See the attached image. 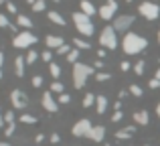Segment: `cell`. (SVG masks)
Listing matches in <instances>:
<instances>
[{"mask_svg":"<svg viewBox=\"0 0 160 146\" xmlns=\"http://www.w3.org/2000/svg\"><path fill=\"white\" fill-rule=\"evenodd\" d=\"M146 47H148V41H146L144 37L136 35V33H126L124 35L122 49H124L126 55H138V53H142Z\"/></svg>","mask_w":160,"mask_h":146,"instance_id":"cell-1","label":"cell"},{"mask_svg":"<svg viewBox=\"0 0 160 146\" xmlns=\"http://www.w3.org/2000/svg\"><path fill=\"white\" fill-rule=\"evenodd\" d=\"M93 65H87V63H75L73 65V85L75 89H83V85L87 83L89 75H93Z\"/></svg>","mask_w":160,"mask_h":146,"instance_id":"cell-2","label":"cell"},{"mask_svg":"<svg viewBox=\"0 0 160 146\" xmlns=\"http://www.w3.org/2000/svg\"><path fill=\"white\" fill-rule=\"evenodd\" d=\"M71 16H73L75 28H77V31L81 33L83 37H91V35H93L95 28H93V23H91V18H89L87 14H83V12L79 10V12H73Z\"/></svg>","mask_w":160,"mask_h":146,"instance_id":"cell-3","label":"cell"},{"mask_svg":"<svg viewBox=\"0 0 160 146\" xmlns=\"http://www.w3.org/2000/svg\"><path fill=\"white\" fill-rule=\"evenodd\" d=\"M99 45L106 49H116L118 47V35L113 31V27H106L99 33Z\"/></svg>","mask_w":160,"mask_h":146,"instance_id":"cell-4","label":"cell"},{"mask_svg":"<svg viewBox=\"0 0 160 146\" xmlns=\"http://www.w3.org/2000/svg\"><path fill=\"white\" fill-rule=\"evenodd\" d=\"M35 43H37V35H32V33H28V31L16 33V37L12 39V45H14L16 49H28Z\"/></svg>","mask_w":160,"mask_h":146,"instance_id":"cell-5","label":"cell"},{"mask_svg":"<svg viewBox=\"0 0 160 146\" xmlns=\"http://www.w3.org/2000/svg\"><path fill=\"white\" fill-rule=\"evenodd\" d=\"M138 12H140L146 20H156L160 16V6L156 2H148V0H146V2H142L140 6H138Z\"/></svg>","mask_w":160,"mask_h":146,"instance_id":"cell-6","label":"cell"},{"mask_svg":"<svg viewBox=\"0 0 160 146\" xmlns=\"http://www.w3.org/2000/svg\"><path fill=\"white\" fill-rule=\"evenodd\" d=\"M91 128H93V124H91L87 118H81V120H77V122L73 124L71 132H73V136H77V138H89Z\"/></svg>","mask_w":160,"mask_h":146,"instance_id":"cell-7","label":"cell"},{"mask_svg":"<svg viewBox=\"0 0 160 146\" xmlns=\"http://www.w3.org/2000/svg\"><path fill=\"white\" fill-rule=\"evenodd\" d=\"M132 24H134V16L132 14H120V16L113 18L112 27H113V31H116V33H128Z\"/></svg>","mask_w":160,"mask_h":146,"instance_id":"cell-8","label":"cell"},{"mask_svg":"<svg viewBox=\"0 0 160 146\" xmlns=\"http://www.w3.org/2000/svg\"><path fill=\"white\" fill-rule=\"evenodd\" d=\"M99 18L103 20H112L116 18V12H118V2L116 0H106V4L103 6H99Z\"/></svg>","mask_w":160,"mask_h":146,"instance_id":"cell-9","label":"cell"},{"mask_svg":"<svg viewBox=\"0 0 160 146\" xmlns=\"http://www.w3.org/2000/svg\"><path fill=\"white\" fill-rule=\"evenodd\" d=\"M10 102H12V106H14V108L24 110V108H27V103H28V99H27V93H24V91L12 89L10 91Z\"/></svg>","mask_w":160,"mask_h":146,"instance_id":"cell-10","label":"cell"},{"mask_svg":"<svg viewBox=\"0 0 160 146\" xmlns=\"http://www.w3.org/2000/svg\"><path fill=\"white\" fill-rule=\"evenodd\" d=\"M41 102H43V108L47 112H51V114H57L59 112V103H57V99L51 95V91H45L43 98H41Z\"/></svg>","mask_w":160,"mask_h":146,"instance_id":"cell-11","label":"cell"},{"mask_svg":"<svg viewBox=\"0 0 160 146\" xmlns=\"http://www.w3.org/2000/svg\"><path fill=\"white\" fill-rule=\"evenodd\" d=\"M132 118H134V122H136L138 126H148V122H150V116H148V112H146V110L134 112Z\"/></svg>","mask_w":160,"mask_h":146,"instance_id":"cell-12","label":"cell"},{"mask_svg":"<svg viewBox=\"0 0 160 146\" xmlns=\"http://www.w3.org/2000/svg\"><path fill=\"white\" fill-rule=\"evenodd\" d=\"M45 45H47L49 49H59V47L65 45V41H63V37H59V35H49L47 39H45Z\"/></svg>","mask_w":160,"mask_h":146,"instance_id":"cell-13","label":"cell"},{"mask_svg":"<svg viewBox=\"0 0 160 146\" xmlns=\"http://www.w3.org/2000/svg\"><path fill=\"white\" fill-rule=\"evenodd\" d=\"M103 138H106V128L103 126H93L91 128L89 140H93V142H103Z\"/></svg>","mask_w":160,"mask_h":146,"instance_id":"cell-14","label":"cell"},{"mask_svg":"<svg viewBox=\"0 0 160 146\" xmlns=\"http://www.w3.org/2000/svg\"><path fill=\"white\" fill-rule=\"evenodd\" d=\"M79 6H81V12H83V14H87L89 18H91L93 14H98V8H95L93 4L89 2V0H81V2H79Z\"/></svg>","mask_w":160,"mask_h":146,"instance_id":"cell-15","label":"cell"},{"mask_svg":"<svg viewBox=\"0 0 160 146\" xmlns=\"http://www.w3.org/2000/svg\"><path fill=\"white\" fill-rule=\"evenodd\" d=\"M95 110H98V114H103L108 110V98L103 93L95 95Z\"/></svg>","mask_w":160,"mask_h":146,"instance_id":"cell-16","label":"cell"},{"mask_svg":"<svg viewBox=\"0 0 160 146\" xmlns=\"http://www.w3.org/2000/svg\"><path fill=\"white\" fill-rule=\"evenodd\" d=\"M134 130H136L134 126H126V128H122V130H116V138L118 140H128V138H132Z\"/></svg>","mask_w":160,"mask_h":146,"instance_id":"cell-17","label":"cell"},{"mask_svg":"<svg viewBox=\"0 0 160 146\" xmlns=\"http://www.w3.org/2000/svg\"><path fill=\"white\" fill-rule=\"evenodd\" d=\"M24 67H27L24 57H16V59H14V71H16L18 77H22V75H24Z\"/></svg>","mask_w":160,"mask_h":146,"instance_id":"cell-18","label":"cell"},{"mask_svg":"<svg viewBox=\"0 0 160 146\" xmlns=\"http://www.w3.org/2000/svg\"><path fill=\"white\" fill-rule=\"evenodd\" d=\"M47 16H49V20H51V23L59 24V27H63V24H65V18H63V16L59 14L57 10H49V12H47Z\"/></svg>","mask_w":160,"mask_h":146,"instance_id":"cell-19","label":"cell"},{"mask_svg":"<svg viewBox=\"0 0 160 146\" xmlns=\"http://www.w3.org/2000/svg\"><path fill=\"white\" fill-rule=\"evenodd\" d=\"M16 23H18V27L27 28V31H28V28H32V20L28 18L27 14H18V16H16Z\"/></svg>","mask_w":160,"mask_h":146,"instance_id":"cell-20","label":"cell"},{"mask_svg":"<svg viewBox=\"0 0 160 146\" xmlns=\"http://www.w3.org/2000/svg\"><path fill=\"white\" fill-rule=\"evenodd\" d=\"M73 45H75L77 49H83V51H85V49H91L89 41H83L81 37H75V39H73Z\"/></svg>","mask_w":160,"mask_h":146,"instance_id":"cell-21","label":"cell"},{"mask_svg":"<svg viewBox=\"0 0 160 146\" xmlns=\"http://www.w3.org/2000/svg\"><path fill=\"white\" fill-rule=\"evenodd\" d=\"M18 120L22 124H37V122H39V118H37V116H31V114H20Z\"/></svg>","mask_w":160,"mask_h":146,"instance_id":"cell-22","label":"cell"},{"mask_svg":"<svg viewBox=\"0 0 160 146\" xmlns=\"http://www.w3.org/2000/svg\"><path fill=\"white\" fill-rule=\"evenodd\" d=\"M32 10L35 12H43V10H47V0H35V4H32Z\"/></svg>","mask_w":160,"mask_h":146,"instance_id":"cell-23","label":"cell"},{"mask_svg":"<svg viewBox=\"0 0 160 146\" xmlns=\"http://www.w3.org/2000/svg\"><path fill=\"white\" fill-rule=\"evenodd\" d=\"M77 59H79V49H71L69 53H67V61H69V63H77Z\"/></svg>","mask_w":160,"mask_h":146,"instance_id":"cell-24","label":"cell"},{"mask_svg":"<svg viewBox=\"0 0 160 146\" xmlns=\"http://www.w3.org/2000/svg\"><path fill=\"white\" fill-rule=\"evenodd\" d=\"M49 73H51L55 79H59V75H61V67H59L57 63H53V61H51V65H49Z\"/></svg>","mask_w":160,"mask_h":146,"instance_id":"cell-25","label":"cell"},{"mask_svg":"<svg viewBox=\"0 0 160 146\" xmlns=\"http://www.w3.org/2000/svg\"><path fill=\"white\" fill-rule=\"evenodd\" d=\"M95 103V95L93 93H85L83 95V108H89V106H93Z\"/></svg>","mask_w":160,"mask_h":146,"instance_id":"cell-26","label":"cell"},{"mask_svg":"<svg viewBox=\"0 0 160 146\" xmlns=\"http://www.w3.org/2000/svg\"><path fill=\"white\" fill-rule=\"evenodd\" d=\"M49 91H51V93H59V95H61V93H63V83H61V81H53V83H51V89H49Z\"/></svg>","mask_w":160,"mask_h":146,"instance_id":"cell-27","label":"cell"},{"mask_svg":"<svg viewBox=\"0 0 160 146\" xmlns=\"http://www.w3.org/2000/svg\"><path fill=\"white\" fill-rule=\"evenodd\" d=\"M37 57H39V55H37V51H32V49H31V51L27 53V57H24V61H27V65H32V63L37 61Z\"/></svg>","mask_w":160,"mask_h":146,"instance_id":"cell-28","label":"cell"},{"mask_svg":"<svg viewBox=\"0 0 160 146\" xmlns=\"http://www.w3.org/2000/svg\"><path fill=\"white\" fill-rule=\"evenodd\" d=\"M130 93L132 95H136V98H142V93H144V91H142V87L140 85H136V83H134V85H130Z\"/></svg>","mask_w":160,"mask_h":146,"instance_id":"cell-29","label":"cell"},{"mask_svg":"<svg viewBox=\"0 0 160 146\" xmlns=\"http://www.w3.org/2000/svg\"><path fill=\"white\" fill-rule=\"evenodd\" d=\"M144 69H146V61H138V63L134 65V73H136V75H142Z\"/></svg>","mask_w":160,"mask_h":146,"instance_id":"cell-30","label":"cell"},{"mask_svg":"<svg viewBox=\"0 0 160 146\" xmlns=\"http://www.w3.org/2000/svg\"><path fill=\"white\" fill-rule=\"evenodd\" d=\"M4 124H14V112L12 110L4 112Z\"/></svg>","mask_w":160,"mask_h":146,"instance_id":"cell-31","label":"cell"},{"mask_svg":"<svg viewBox=\"0 0 160 146\" xmlns=\"http://www.w3.org/2000/svg\"><path fill=\"white\" fill-rule=\"evenodd\" d=\"M109 77H112V75L106 73V71H98V73H95V79H98V81H108Z\"/></svg>","mask_w":160,"mask_h":146,"instance_id":"cell-32","label":"cell"},{"mask_svg":"<svg viewBox=\"0 0 160 146\" xmlns=\"http://www.w3.org/2000/svg\"><path fill=\"white\" fill-rule=\"evenodd\" d=\"M57 103H71V95L69 93H61L57 98Z\"/></svg>","mask_w":160,"mask_h":146,"instance_id":"cell-33","label":"cell"},{"mask_svg":"<svg viewBox=\"0 0 160 146\" xmlns=\"http://www.w3.org/2000/svg\"><path fill=\"white\" fill-rule=\"evenodd\" d=\"M31 83H32V87H41L43 85V77H41V75H32Z\"/></svg>","mask_w":160,"mask_h":146,"instance_id":"cell-34","label":"cell"},{"mask_svg":"<svg viewBox=\"0 0 160 146\" xmlns=\"http://www.w3.org/2000/svg\"><path fill=\"white\" fill-rule=\"evenodd\" d=\"M6 8H8V12H10V14H16V16H18V8L14 6V2H10V0H8V2H6Z\"/></svg>","mask_w":160,"mask_h":146,"instance_id":"cell-35","label":"cell"},{"mask_svg":"<svg viewBox=\"0 0 160 146\" xmlns=\"http://www.w3.org/2000/svg\"><path fill=\"white\" fill-rule=\"evenodd\" d=\"M14 130H16V124H6L4 134H6V136H12V134H14Z\"/></svg>","mask_w":160,"mask_h":146,"instance_id":"cell-36","label":"cell"},{"mask_svg":"<svg viewBox=\"0 0 160 146\" xmlns=\"http://www.w3.org/2000/svg\"><path fill=\"white\" fill-rule=\"evenodd\" d=\"M122 118H124V114H122V110H118V112H113V114H112V122H113V124H116V122H120Z\"/></svg>","mask_w":160,"mask_h":146,"instance_id":"cell-37","label":"cell"},{"mask_svg":"<svg viewBox=\"0 0 160 146\" xmlns=\"http://www.w3.org/2000/svg\"><path fill=\"white\" fill-rule=\"evenodd\" d=\"M10 27V23H8L6 14H0V28H8Z\"/></svg>","mask_w":160,"mask_h":146,"instance_id":"cell-38","label":"cell"},{"mask_svg":"<svg viewBox=\"0 0 160 146\" xmlns=\"http://www.w3.org/2000/svg\"><path fill=\"white\" fill-rule=\"evenodd\" d=\"M148 87H150V89H158V87H160V81H158L156 77H152V79L148 81Z\"/></svg>","mask_w":160,"mask_h":146,"instance_id":"cell-39","label":"cell"},{"mask_svg":"<svg viewBox=\"0 0 160 146\" xmlns=\"http://www.w3.org/2000/svg\"><path fill=\"white\" fill-rule=\"evenodd\" d=\"M69 51H71V49H69V45H63V47H59V49H57V53H59V55H67Z\"/></svg>","mask_w":160,"mask_h":146,"instance_id":"cell-40","label":"cell"},{"mask_svg":"<svg viewBox=\"0 0 160 146\" xmlns=\"http://www.w3.org/2000/svg\"><path fill=\"white\" fill-rule=\"evenodd\" d=\"M130 67H132V63H130V61H122V63H120V69H122V71H130Z\"/></svg>","mask_w":160,"mask_h":146,"instance_id":"cell-41","label":"cell"},{"mask_svg":"<svg viewBox=\"0 0 160 146\" xmlns=\"http://www.w3.org/2000/svg\"><path fill=\"white\" fill-rule=\"evenodd\" d=\"M41 57H43V61H47V63H51V51H43V55H41Z\"/></svg>","mask_w":160,"mask_h":146,"instance_id":"cell-42","label":"cell"},{"mask_svg":"<svg viewBox=\"0 0 160 146\" xmlns=\"http://www.w3.org/2000/svg\"><path fill=\"white\" fill-rule=\"evenodd\" d=\"M59 140H61V136H59V134H51V142L53 144H57Z\"/></svg>","mask_w":160,"mask_h":146,"instance_id":"cell-43","label":"cell"},{"mask_svg":"<svg viewBox=\"0 0 160 146\" xmlns=\"http://www.w3.org/2000/svg\"><path fill=\"white\" fill-rule=\"evenodd\" d=\"M106 57V49H98V59H103Z\"/></svg>","mask_w":160,"mask_h":146,"instance_id":"cell-44","label":"cell"},{"mask_svg":"<svg viewBox=\"0 0 160 146\" xmlns=\"http://www.w3.org/2000/svg\"><path fill=\"white\" fill-rule=\"evenodd\" d=\"M102 67H103L102 59H98V61H95V63H93V69H102Z\"/></svg>","mask_w":160,"mask_h":146,"instance_id":"cell-45","label":"cell"},{"mask_svg":"<svg viewBox=\"0 0 160 146\" xmlns=\"http://www.w3.org/2000/svg\"><path fill=\"white\" fill-rule=\"evenodd\" d=\"M118 110H122V102H116V103H113V112H118Z\"/></svg>","mask_w":160,"mask_h":146,"instance_id":"cell-46","label":"cell"},{"mask_svg":"<svg viewBox=\"0 0 160 146\" xmlns=\"http://www.w3.org/2000/svg\"><path fill=\"white\" fill-rule=\"evenodd\" d=\"M2 65H4V53L0 51V69H2Z\"/></svg>","mask_w":160,"mask_h":146,"instance_id":"cell-47","label":"cell"},{"mask_svg":"<svg viewBox=\"0 0 160 146\" xmlns=\"http://www.w3.org/2000/svg\"><path fill=\"white\" fill-rule=\"evenodd\" d=\"M4 126V114H0V128Z\"/></svg>","mask_w":160,"mask_h":146,"instance_id":"cell-48","label":"cell"},{"mask_svg":"<svg viewBox=\"0 0 160 146\" xmlns=\"http://www.w3.org/2000/svg\"><path fill=\"white\" fill-rule=\"evenodd\" d=\"M154 77H156V79H158V81H160V67L156 69V75H154Z\"/></svg>","mask_w":160,"mask_h":146,"instance_id":"cell-49","label":"cell"},{"mask_svg":"<svg viewBox=\"0 0 160 146\" xmlns=\"http://www.w3.org/2000/svg\"><path fill=\"white\" fill-rule=\"evenodd\" d=\"M156 114H158V118H160V102H158V106H156Z\"/></svg>","mask_w":160,"mask_h":146,"instance_id":"cell-50","label":"cell"},{"mask_svg":"<svg viewBox=\"0 0 160 146\" xmlns=\"http://www.w3.org/2000/svg\"><path fill=\"white\" fill-rule=\"evenodd\" d=\"M0 146H10V144H8V142H0Z\"/></svg>","mask_w":160,"mask_h":146,"instance_id":"cell-51","label":"cell"},{"mask_svg":"<svg viewBox=\"0 0 160 146\" xmlns=\"http://www.w3.org/2000/svg\"><path fill=\"white\" fill-rule=\"evenodd\" d=\"M27 2H28V4H31V6H32V4H35V0H27Z\"/></svg>","mask_w":160,"mask_h":146,"instance_id":"cell-52","label":"cell"},{"mask_svg":"<svg viewBox=\"0 0 160 146\" xmlns=\"http://www.w3.org/2000/svg\"><path fill=\"white\" fill-rule=\"evenodd\" d=\"M158 45H160V31H158Z\"/></svg>","mask_w":160,"mask_h":146,"instance_id":"cell-53","label":"cell"},{"mask_svg":"<svg viewBox=\"0 0 160 146\" xmlns=\"http://www.w3.org/2000/svg\"><path fill=\"white\" fill-rule=\"evenodd\" d=\"M2 2H4V4H6V2H8V0H0V4H2Z\"/></svg>","mask_w":160,"mask_h":146,"instance_id":"cell-54","label":"cell"},{"mask_svg":"<svg viewBox=\"0 0 160 146\" xmlns=\"http://www.w3.org/2000/svg\"><path fill=\"white\" fill-rule=\"evenodd\" d=\"M0 79H2V69H0Z\"/></svg>","mask_w":160,"mask_h":146,"instance_id":"cell-55","label":"cell"},{"mask_svg":"<svg viewBox=\"0 0 160 146\" xmlns=\"http://www.w3.org/2000/svg\"><path fill=\"white\" fill-rule=\"evenodd\" d=\"M126 2H132V0H126Z\"/></svg>","mask_w":160,"mask_h":146,"instance_id":"cell-56","label":"cell"},{"mask_svg":"<svg viewBox=\"0 0 160 146\" xmlns=\"http://www.w3.org/2000/svg\"><path fill=\"white\" fill-rule=\"evenodd\" d=\"M106 146H112V144H106Z\"/></svg>","mask_w":160,"mask_h":146,"instance_id":"cell-57","label":"cell"},{"mask_svg":"<svg viewBox=\"0 0 160 146\" xmlns=\"http://www.w3.org/2000/svg\"><path fill=\"white\" fill-rule=\"evenodd\" d=\"M146 146H148V144H146Z\"/></svg>","mask_w":160,"mask_h":146,"instance_id":"cell-58","label":"cell"}]
</instances>
